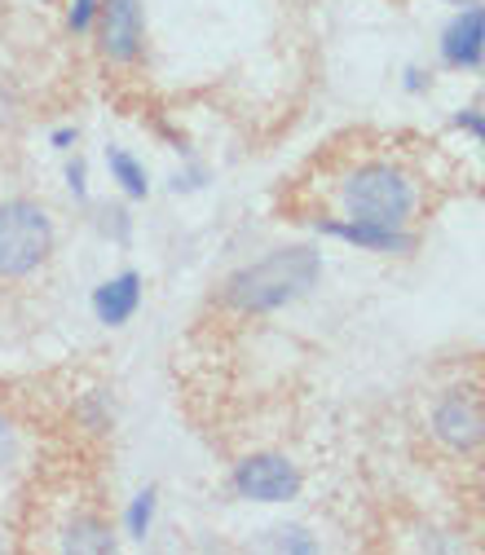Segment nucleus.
<instances>
[{
	"mask_svg": "<svg viewBox=\"0 0 485 555\" xmlns=\"http://www.w3.org/2000/svg\"><path fill=\"white\" fill-rule=\"evenodd\" d=\"M322 278V256L305 243L296 247H273L269 256L234 269L226 278V292L221 300L243 313V318H265V313H279L296 300H305Z\"/></svg>",
	"mask_w": 485,
	"mask_h": 555,
	"instance_id": "nucleus-1",
	"label": "nucleus"
},
{
	"mask_svg": "<svg viewBox=\"0 0 485 555\" xmlns=\"http://www.w3.org/2000/svg\"><path fill=\"white\" fill-rule=\"evenodd\" d=\"M340 207L354 221L406 225L420 207V185L393 159H367L340 181Z\"/></svg>",
	"mask_w": 485,
	"mask_h": 555,
	"instance_id": "nucleus-2",
	"label": "nucleus"
},
{
	"mask_svg": "<svg viewBox=\"0 0 485 555\" xmlns=\"http://www.w3.org/2000/svg\"><path fill=\"white\" fill-rule=\"evenodd\" d=\"M58 247L53 217L36 198L0 203V283H27L36 278Z\"/></svg>",
	"mask_w": 485,
	"mask_h": 555,
	"instance_id": "nucleus-3",
	"label": "nucleus"
},
{
	"mask_svg": "<svg viewBox=\"0 0 485 555\" xmlns=\"http://www.w3.org/2000/svg\"><path fill=\"white\" fill-rule=\"evenodd\" d=\"M230 485L243 503H260V507H279L301 499L305 490V476L288 454H247L234 463Z\"/></svg>",
	"mask_w": 485,
	"mask_h": 555,
	"instance_id": "nucleus-4",
	"label": "nucleus"
},
{
	"mask_svg": "<svg viewBox=\"0 0 485 555\" xmlns=\"http://www.w3.org/2000/svg\"><path fill=\"white\" fill-rule=\"evenodd\" d=\"M98 49L115 66H132L146 49V10L142 0H98Z\"/></svg>",
	"mask_w": 485,
	"mask_h": 555,
	"instance_id": "nucleus-5",
	"label": "nucleus"
},
{
	"mask_svg": "<svg viewBox=\"0 0 485 555\" xmlns=\"http://www.w3.org/2000/svg\"><path fill=\"white\" fill-rule=\"evenodd\" d=\"M433 437L455 454L481 450L485 446V401L468 388L442 392L433 405Z\"/></svg>",
	"mask_w": 485,
	"mask_h": 555,
	"instance_id": "nucleus-6",
	"label": "nucleus"
},
{
	"mask_svg": "<svg viewBox=\"0 0 485 555\" xmlns=\"http://www.w3.org/2000/svg\"><path fill=\"white\" fill-rule=\"evenodd\" d=\"M318 234L340 238L358 251H375V256H410L414 251V234L406 225H380V221H354V217H340V221H314Z\"/></svg>",
	"mask_w": 485,
	"mask_h": 555,
	"instance_id": "nucleus-7",
	"label": "nucleus"
},
{
	"mask_svg": "<svg viewBox=\"0 0 485 555\" xmlns=\"http://www.w3.org/2000/svg\"><path fill=\"white\" fill-rule=\"evenodd\" d=\"M442 62L455 72H476L485 62V5H463L442 31Z\"/></svg>",
	"mask_w": 485,
	"mask_h": 555,
	"instance_id": "nucleus-8",
	"label": "nucleus"
},
{
	"mask_svg": "<svg viewBox=\"0 0 485 555\" xmlns=\"http://www.w3.org/2000/svg\"><path fill=\"white\" fill-rule=\"evenodd\" d=\"M142 296H146V283H142V273L137 269H124L115 278H106V283L93 287V318L102 326H128L137 318V309H142Z\"/></svg>",
	"mask_w": 485,
	"mask_h": 555,
	"instance_id": "nucleus-9",
	"label": "nucleus"
},
{
	"mask_svg": "<svg viewBox=\"0 0 485 555\" xmlns=\"http://www.w3.org/2000/svg\"><path fill=\"white\" fill-rule=\"evenodd\" d=\"M115 529L102 516H76L62 533V551H76V555H115Z\"/></svg>",
	"mask_w": 485,
	"mask_h": 555,
	"instance_id": "nucleus-10",
	"label": "nucleus"
},
{
	"mask_svg": "<svg viewBox=\"0 0 485 555\" xmlns=\"http://www.w3.org/2000/svg\"><path fill=\"white\" fill-rule=\"evenodd\" d=\"M106 168H111V181H115L128 198H151L146 164L137 159L132 151H124V146H106Z\"/></svg>",
	"mask_w": 485,
	"mask_h": 555,
	"instance_id": "nucleus-11",
	"label": "nucleus"
},
{
	"mask_svg": "<svg viewBox=\"0 0 485 555\" xmlns=\"http://www.w3.org/2000/svg\"><path fill=\"white\" fill-rule=\"evenodd\" d=\"M155 516H159V490H155V485H146V490H137L128 499V507H124V533L132 542H146L151 529H155Z\"/></svg>",
	"mask_w": 485,
	"mask_h": 555,
	"instance_id": "nucleus-12",
	"label": "nucleus"
},
{
	"mask_svg": "<svg viewBox=\"0 0 485 555\" xmlns=\"http://www.w3.org/2000/svg\"><path fill=\"white\" fill-rule=\"evenodd\" d=\"M260 546L288 551V555H314V551H318V538H314L305 525H273V529H265Z\"/></svg>",
	"mask_w": 485,
	"mask_h": 555,
	"instance_id": "nucleus-13",
	"label": "nucleus"
},
{
	"mask_svg": "<svg viewBox=\"0 0 485 555\" xmlns=\"http://www.w3.org/2000/svg\"><path fill=\"white\" fill-rule=\"evenodd\" d=\"M66 27L76 36H89L98 27V0H72V10H66Z\"/></svg>",
	"mask_w": 485,
	"mask_h": 555,
	"instance_id": "nucleus-14",
	"label": "nucleus"
},
{
	"mask_svg": "<svg viewBox=\"0 0 485 555\" xmlns=\"http://www.w3.org/2000/svg\"><path fill=\"white\" fill-rule=\"evenodd\" d=\"M14 459H18V428H14L10 414L0 410V472L14 467Z\"/></svg>",
	"mask_w": 485,
	"mask_h": 555,
	"instance_id": "nucleus-15",
	"label": "nucleus"
},
{
	"mask_svg": "<svg viewBox=\"0 0 485 555\" xmlns=\"http://www.w3.org/2000/svg\"><path fill=\"white\" fill-rule=\"evenodd\" d=\"M66 190L76 194V203H89V164H85L80 155L66 164Z\"/></svg>",
	"mask_w": 485,
	"mask_h": 555,
	"instance_id": "nucleus-16",
	"label": "nucleus"
},
{
	"mask_svg": "<svg viewBox=\"0 0 485 555\" xmlns=\"http://www.w3.org/2000/svg\"><path fill=\"white\" fill-rule=\"evenodd\" d=\"M450 124H455L459 132H472L476 142H481V155H485V111H472V106H468V111H455Z\"/></svg>",
	"mask_w": 485,
	"mask_h": 555,
	"instance_id": "nucleus-17",
	"label": "nucleus"
},
{
	"mask_svg": "<svg viewBox=\"0 0 485 555\" xmlns=\"http://www.w3.org/2000/svg\"><path fill=\"white\" fill-rule=\"evenodd\" d=\"M203 185H207V168H199V164H194L190 172H177V177L168 181L173 194H190V190H203Z\"/></svg>",
	"mask_w": 485,
	"mask_h": 555,
	"instance_id": "nucleus-18",
	"label": "nucleus"
},
{
	"mask_svg": "<svg viewBox=\"0 0 485 555\" xmlns=\"http://www.w3.org/2000/svg\"><path fill=\"white\" fill-rule=\"evenodd\" d=\"M102 217H106V221H102V230H106V234L115 230V243L124 247V243H128V234H132V221H128V212H124V207H111V212H102Z\"/></svg>",
	"mask_w": 485,
	"mask_h": 555,
	"instance_id": "nucleus-19",
	"label": "nucleus"
},
{
	"mask_svg": "<svg viewBox=\"0 0 485 555\" xmlns=\"http://www.w3.org/2000/svg\"><path fill=\"white\" fill-rule=\"evenodd\" d=\"M76 142H80V128H76V124H62V128H53V132H49V146H53V151H62V155L72 151Z\"/></svg>",
	"mask_w": 485,
	"mask_h": 555,
	"instance_id": "nucleus-20",
	"label": "nucleus"
},
{
	"mask_svg": "<svg viewBox=\"0 0 485 555\" xmlns=\"http://www.w3.org/2000/svg\"><path fill=\"white\" fill-rule=\"evenodd\" d=\"M429 85H433V76L424 72V66H406V80H401L406 93H424Z\"/></svg>",
	"mask_w": 485,
	"mask_h": 555,
	"instance_id": "nucleus-21",
	"label": "nucleus"
},
{
	"mask_svg": "<svg viewBox=\"0 0 485 555\" xmlns=\"http://www.w3.org/2000/svg\"><path fill=\"white\" fill-rule=\"evenodd\" d=\"M446 5H459L463 10V5H476V0H446Z\"/></svg>",
	"mask_w": 485,
	"mask_h": 555,
	"instance_id": "nucleus-22",
	"label": "nucleus"
}]
</instances>
